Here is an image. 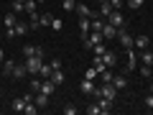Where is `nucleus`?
<instances>
[{
  "instance_id": "nucleus-1",
  "label": "nucleus",
  "mask_w": 153,
  "mask_h": 115,
  "mask_svg": "<svg viewBox=\"0 0 153 115\" xmlns=\"http://www.w3.org/2000/svg\"><path fill=\"white\" fill-rule=\"evenodd\" d=\"M23 64H26V72L28 74H38L41 66H44V59H38V56H23Z\"/></svg>"
},
{
  "instance_id": "nucleus-2",
  "label": "nucleus",
  "mask_w": 153,
  "mask_h": 115,
  "mask_svg": "<svg viewBox=\"0 0 153 115\" xmlns=\"http://www.w3.org/2000/svg\"><path fill=\"white\" fill-rule=\"evenodd\" d=\"M117 41H120V46H123V49H133V36H130V33H128V28L125 26H123V28H117Z\"/></svg>"
},
{
  "instance_id": "nucleus-3",
  "label": "nucleus",
  "mask_w": 153,
  "mask_h": 115,
  "mask_svg": "<svg viewBox=\"0 0 153 115\" xmlns=\"http://www.w3.org/2000/svg\"><path fill=\"white\" fill-rule=\"evenodd\" d=\"M107 23H110V26H115V28H123V26H125V16H123L120 10H112L107 16Z\"/></svg>"
},
{
  "instance_id": "nucleus-4",
  "label": "nucleus",
  "mask_w": 153,
  "mask_h": 115,
  "mask_svg": "<svg viewBox=\"0 0 153 115\" xmlns=\"http://www.w3.org/2000/svg\"><path fill=\"white\" fill-rule=\"evenodd\" d=\"M100 92H102V97L112 100V102H115V97H117V87H115L112 82H110V84H102V87H100Z\"/></svg>"
},
{
  "instance_id": "nucleus-5",
  "label": "nucleus",
  "mask_w": 153,
  "mask_h": 115,
  "mask_svg": "<svg viewBox=\"0 0 153 115\" xmlns=\"http://www.w3.org/2000/svg\"><path fill=\"white\" fill-rule=\"evenodd\" d=\"M148 44H151V38H148V36H143V33H140V36H135V38H133V49L138 46V51L148 49Z\"/></svg>"
},
{
  "instance_id": "nucleus-6",
  "label": "nucleus",
  "mask_w": 153,
  "mask_h": 115,
  "mask_svg": "<svg viewBox=\"0 0 153 115\" xmlns=\"http://www.w3.org/2000/svg\"><path fill=\"white\" fill-rule=\"evenodd\" d=\"M76 26H79V31H82V36H87V33L92 31V21H89L87 16H79V23H76Z\"/></svg>"
},
{
  "instance_id": "nucleus-7",
  "label": "nucleus",
  "mask_w": 153,
  "mask_h": 115,
  "mask_svg": "<svg viewBox=\"0 0 153 115\" xmlns=\"http://www.w3.org/2000/svg\"><path fill=\"white\" fill-rule=\"evenodd\" d=\"M49 79H51V82L56 84V87H59V84H64L66 74H64V69H61V66H59V69H54V72H51V77H49Z\"/></svg>"
},
{
  "instance_id": "nucleus-8",
  "label": "nucleus",
  "mask_w": 153,
  "mask_h": 115,
  "mask_svg": "<svg viewBox=\"0 0 153 115\" xmlns=\"http://www.w3.org/2000/svg\"><path fill=\"white\" fill-rule=\"evenodd\" d=\"M102 36H105V41H112V38H117V28H115V26H110V23H105Z\"/></svg>"
},
{
  "instance_id": "nucleus-9",
  "label": "nucleus",
  "mask_w": 153,
  "mask_h": 115,
  "mask_svg": "<svg viewBox=\"0 0 153 115\" xmlns=\"http://www.w3.org/2000/svg\"><path fill=\"white\" fill-rule=\"evenodd\" d=\"M79 87H82V92H84V95H92L97 84H94V79H87V77H84V79H82V84H79Z\"/></svg>"
},
{
  "instance_id": "nucleus-10",
  "label": "nucleus",
  "mask_w": 153,
  "mask_h": 115,
  "mask_svg": "<svg viewBox=\"0 0 153 115\" xmlns=\"http://www.w3.org/2000/svg\"><path fill=\"white\" fill-rule=\"evenodd\" d=\"M102 61H105V66H115V64H117V54H115V51H105Z\"/></svg>"
},
{
  "instance_id": "nucleus-11",
  "label": "nucleus",
  "mask_w": 153,
  "mask_h": 115,
  "mask_svg": "<svg viewBox=\"0 0 153 115\" xmlns=\"http://www.w3.org/2000/svg\"><path fill=\"white\" fill-rule=\"evenodd\" d=\"M133 69H138V59H135V51L128 49V66H125V72H133Z\"/></svg>"
},
{
  "instance_id": "nucleus-12",
  "label": "nucleus",
  "mask_w": 153,
  "mask_h": 115,
  "mask_svg": "<svg viewBox=\"0 0 153 115\" xmlns=\"http://www.w3.org/2000/svg\"><path fill=\"white\" fill-rule=\"evenodd\" d=\"M54 90H56V84L51 82V79H44V82H41V90H38V92H46L51 97V95H54Z\"/></svg>"
},
{
  "instance_id": "nucleus-13",
  "label": "nucleus",
  "mask_w": 153,
  "mask_h": 115,
  "mask_svg": "<svg viewBox=\"0 0 153 115\" xmlns=\"http://www.w3.org/2000/svg\"><path fill=\"white\" fill-rule=\"evenodd\" d=\"M28 74V72H26V64H16V66H13V79H23V77H26Z\"/></svg>"
},
{
  "instance_id": "nucleus-14",
  "label": "nucleus",
  "mask_w": 153,
  "mask_h": 115,
  "mask_svg": "<svg viewBox=\"0 0 153 115\" xmlns=\"http://www.w3.org/2000/svg\"><path fill=\"white\" fill-rule=\"evenodd\" d=\"M28 28H31V26H28V23L18 21L16 26H13V33H16V36H26V33H28Z\"/></svg>"
},
{
  "instance_id": "nucleus-15",
  "label": "nucleus",
  "mask_w": 153,
  "mask_h": 115,
  "mask_svg": "<svg viewBox=\"0 0 153 115\" xmlns=\"http://www.w3.org/2000/svg\"><path fill=\"white\" fill-rule=\"evenodd\" d=\"M140 61H143L146 66H153V51H151V49H143V51H140Z\"/></svg>"
},
{
  "instance_id": "nucleus-16",
  "label": "nucleus",
  "mask_w": 153,
  "mask_h": 115,
  "mask_svg": "<svg viewBox=\"0 0 153 115\" xmlns=\"http://www.w3.org/2000/svg\"><path fill=\"white\" fill-rule=\"evenodd\" d=\"M112 84H115L117 90L128 87V77H125V74H115V77H112Z\"/></svg>"
},
{
  "instance_id": "nucleus-17",
  "label": "nucleus",
  "mask_w": 153,
  "mask_h": 115,
  "mask_svg": "<svg viewBox=\"0 0 153 115\" xmlns=\"http://www.w3.org/2000/svg\"><path fill=\"white\" fill-rule=\"evenodd\" d=\"M89 21H92V31H102V28H105V23H107L102 16H94V18H89Z\"/></svg>"
},
{
  "instance_id": "nucleus-18",
  "label": "nucleus",
  "mask_w": 153,
  "mask_h": 115,
  "mask_svg": "<svg viewBox=\"0 0 153 115\" xmlns=\"http://www.w3.org/2000/svg\"><path fill=\"white\" fill-rule=\"evenodd\" d=\"M38 21H41V16H38L36 10H33V13H28V26H31L33 31H36V28H41V26H38Z\"/></svg>"
},
{
  "instance_id": "nucleus-19",
  "label": "nucleus",
  "mask_w": 153,
  "mask_h": 115,
  "mask_svg": "<svg viewBox=\"0 0 153 115\" xmlns=\"http://www.w3.org/2000/svg\"><path fill=\"white\" fill-rule=\"evenodd\" d=\"M94 102L102 108V113H110V110H112V100H107V97H100V100H94Z\"/></svg>"
},
{
  "instance_id": "nucleus-20",
  "label": "nucleus",
  "mask_w": 153,
  "mask_h": 115,
  "mask_svg": "<svg viewBox=\"0 0 153 115\" xmlns=\"http://www.w3.org/2000/svg\"><path fill=\"white\" fill-rule=\"evenodd\" d=\"M16 13H5V16H3V26H5V28H13V26H16Z\"/></svg>"
},
{
  "instance_id": "nucleus-21",
  "label": "nucleus",
  "mask_w": 153,
  "mask_h": 115,
  "mask_svg": "<svg viewBox=\"0 0 153 115\" xmlns=\"http://www.w3.org/2000/svg\"><path fill=\"white\" fill-rule=\"evenodd\" d=\"M76 13H79V16H87V18H94V16H97V13H92L87 5H82V3H76Z\"/></svg>"
},
{
  "instance_id": "nucleus-22",
  "label": "nucleus",
  "mask_w": 153,
  "mask_h": 115,
  "mask_svg": "<svg viewBox=\"0 0 153 115\" xmlns=\"http://www.w3.org/2000/svg\"><path fill=\"white\" fill-rule=\"evenodd\" d=\"M112 10H115V8L110 5V3H100V16H102L105 21H107V16H110V13H112Z\"/></svg>"
},
{
  "instance_id": "nucleus-23",
  "label": "nucleus",
  "mask_w": 153,
  "mask_h": 115,
  "mask_svg": "<svg viewBox=\"0 0 153 115\" xmlns=\"http://www.w3.org/2000/svg\"><path fill=\"white\" fill-rule=\"evenodd\" d=\"M23 108H26V100H23V97L13 100V110H16V113H23Z\"/></svg>"
},
{
  "instance_id": "nucleus-24",
  "label": "nucleus",
  "mask_w": 153,
  "mask_h": 115,
  "mask_svg": "<svg viewBox=\"0 0 153 115\" xmlns=\"http://www.w3.org/2000/svg\"><path fill=\"white\" fill-rule=\"evenodd\" d=\"M13 66H16V61H8V59H5V61H3V72H5V74H8V77H10V74H13Z\"/></svg>"
},
{
  "instance_id": "nucleus-25",
  "label": "nucleus",
  "mask_w": 153,
  "mask_h": 115,
  "mask_svg": "<svg viewBox=\"0 0 153 115\" xmlns=\"http://www.w3.org/2000/svg\"><path fill=\"white\" fill-rule=\"evenodd\" d=\"M87 113H89V115H102V108H100L97 102H92V105L87 108Z\"/></svg>"
},
{
  "instance_id": "nucleus-26",
  "label": "nucleus",
  "mask_w": 153,
  "mask_h": 115,
  "mask_svg": "<svg viewBox=\"0 0 153 115\" xmlns=\"http://www.w3.org/2000/svg\"><path fill=\"white\" fill-rule=\"evenodd\" d=\"M51 28H54V31L59 33L61 28H64V23H61V18H51Z\"/></svg>"
},
{
  "instance_id": "nucleus-27",
  "label": "nucleus",
  "mask_w": 153,
  "mask_h": 115,
  "mask_svg": "<svg viewBox=\"0 0 153 115\" xmlns=\"http://www.w3.org/2000/svg\"><path fill=\"white\" fill-rule=\"evenodd\" d=\"M92 51H94V56H102L105 51H107V46H105V44H97V46H92Z\"/></svg>"
},
{
  "instance_id": "nucleus-28",
  "label": "nucleus",
  "mask_w": 153,
  "mask_h": 115,
  "mask_svg": "<svg viewBox=\"0 0 153 115\" xmlns=\"http://www.w3.org/2000/svg\"><path fill=\"white\" fill-rule=\"evenodd\" d=\"M143 3H146V0H128L125 5H128V8H133V10H138V8H140Z\"/></svg>"
},
{
  "instance_id": "nucleus-29",
  "label": "nucleus",
  "mask_w": 153,
  "mask_h": 115,
  "mask_svg": "<svg viewBox=\"0 0 153 115\" xmlns=\"http://www.w3.org/2000/svg\"><path fill=\"white\" fill-rule=\"evenodd\" d=\"M51 18H54V16L44 13V16H41V21H38V26H51Z\"/></svg>"
},
{
  "instance_id": "nucleus-30",
  "label": "nucleus",
  "mask_w": 153,
  "mask_h": 115,
  "mask_svg": "<svg viewBox=\"0 0 153 115\" xmlns=\"http://www.w3.org/2000/svg\"><path fill=\"white\" fill-rule=\"evenodd\" d=\"M97 74H100V72L94 69V66H89V69L84 72V77H87V79H97Z\"/></svg>"
},
{
  "instance_id": "nucleus-31",
  "label": "nucleus",
  "mask_w": 153,
  "mask_h": 115,
  "mask_svg": "<svg viewBox=\"0 0 153 115\" xmlns=\"http://www.w3.org/2000/svg\"><path fill=\"white\" fill-rule=\"evenodd\" d=\"M61 8H64V10H74L76 3H74V0H64V3H61Z\"/></svg>"
},
{
  "instance_id": "nucleus-32",
  "label": "nucleus",
  "mask_w": 153,
  "mask_h": 115,
  "mask_svg": "<svg viewBox=\"0 0 153 115\" xmlns=\"http://www.w3.org/2000/svg\"><path fill=\"white\" fill-rule=\"evenodd\" d=\"M23 56H36V46H23Z\"/></svg>"
},
{
  "instance_id": "nucleus-33",
  "label": "nucleus",
  "mask_w": 153,
  "mask_h": 115,
  "mask_svg": "<svg viewBox=\"0 0 153 115\" xmlns=\"http://www.w3.org/2000/svg\"><path fill=\"white\" fill-rule=\"evenodd\" d=\"M23 8H26V13H33V10H36V0H26V5H23Z\"/></svg>"
},
{
  "instance_id": "nucleus-34",
  "label": "nucleus",
  "mask_w": 153,
  "mask_h": 115,
  "mask_svg": "<svg viewBox=\"0 0 153 115\" xmlns=\"http://www.w3.org/2000/svg\"><path fill=\"white\" fill-rule=\"evenodd\" d=\"M143 102H146V108H151V110H153V92H148L146 97H143Z\"/></svg>"
},
{
  "instance_id": "nucleus-35",
  "label": "nucleus",
  "mask_w": 153,
  "mask_h": 115,
  "mask_svg": "<svg viewBox=\"0 0 153 115\" xmlns=\"http://www.w3.org/2000/svg\"><path fill=\"white\" fill-rule=\"evenodd\" d=\"M151 69H153V66H146V64H140V74H143V77H151Z\"/></svg>"
},
{
  "instance_id": "nucleus-36",
  "label": "nucleus",
  "mask_w": 153,
  "mask_h": 115,
  "mask_svg": "<svg viewBox=\"0 0 153 115\" xmlns=\"http://www.w3.org/2000/svg\"><path fill=\"white\" fill-rule=\"evenodd\" d=\"M110 5H112V8H115V10H120V8H123V5H125V3H123V0H110Z\"/></svg>"
},
{
  "instance_id": "nucleus-37",
  "label": "nucleus",
  "mask_w": 153,
  "mask_h": 115,
  "mask_svg": "<svg viewBox=\"0 0 153 115\" xmlns=\"http://www.w3.org/2000/svg\"><path fill=\"white\" fill-rule=\"evenodd\" d=\"M64 113H66V115H74V113H76V108H74V105H66Z\"/></svg>"
},
{
  "instance_id": "nucleus-38",
  "label": "nucleus",
  "mask_w": 153,
  "mask_h": 115,
  "mask_svg": "<svg viewBox=\"0 0 153 115\" xmlns=\"http://www.w3.org/2000/svg\"><path fill=\"white\" fill-rule=\"evenodd\" d=\"M3 61H5V54H3V49H0V64H3Z\"/></svg>"
},
{
  "instance_id": "nucleus-39",
  "label": "nucleus",
  "mask_w": 153,
  "mask_h": 115,
  "mask_svg": "<svg viewBox=\"0 0 153 115\" xmlns=\"http://www.w3.org/2000/svg\"><path fill=\"white\" fill-rule=\"evenodd\" d=\"M3 38H5V33H3V31H0V41H3Z\"/></svg>"
},
{
  "instance_id": "nucleus-40",
  "label": "nucleus",
  "mask_w": 153,
  "mask_h": 115,
  "mask_svg": "<svg viewBox=\"0 0 153 115\" xmlns=\"http://www.w3.org/2000/svg\"><path fill=\"white\" fill-rule=\"evenodd\" d=\"M148 79H151V82H153V69H151V77H148Z\"/></svg>"
},
{
  "instance_id": "nucleus-41",
  "label": "nucleus",
  "mask_w": 153,
  "mask_h": 115,
  "mask_svg": "<svg viewBox=\"0 0 153 115\" xmlns=\"http://www.w3.org/2000/svg\"><path fill=\"white\" fill-rule=\"evenodd\" d=\"M36 3H46V0H36Z\"/></svg>"
},
{
  "instance_id": "nucleus-42",
  "label": "nucleus",
  "mask_w": 153,
  "mask_h": 115,
  "mask_svg": "<svg viewBox=\"0 0 153 115\" xmlns=\"http://www.w3.org/2000/svg\"><path fill=\"white\" fill-rule=\"evenodd\" d=\"M100 3H110V0H100Z\"/></svg>"
},
{
  "instance_id": "nucleus-43",
  "label": "nucleus",
  "mask_w": 153,
  "mask_h": 115,
  "mask_svg": "<svg viewBox=\"0 0 153 115\" xmlns=\"http://www.w3.org/2000/svg\"><path fill=\"white\" fill-rule=\"evenodd\" d=\"M148 90H151V92H153V84H151V87H148Z\"/></svg>"
},
{
  "instance_id": "nucleus-44",
  "label": "nucleus",
  "mask_w": 153,
  "mask_h": 115,
  "mask_svg": "<svg viewBox=\"0 0 153 115\" xmlns=\"http://www.w3.org/2000/svg\"><path fill=\"white\" fill-rule=\"evenodd\" d=\"M0 26H3V23H0Z\"/></svg>"
}]
</instances>
